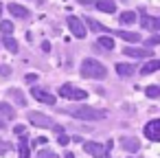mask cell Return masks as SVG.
<instances>
[{"label":"cell","mask_w":160,"mask_h":158,"mask_svg":"<svg viewBox=\"0 0 160 158\" xmlns=\"http://www.w3.org/2000/svg\"><path fill=\"white\" fill-rule=\"evenodd\" d=\"M66 114H70L72 119H81V121H103L108 116V112L97 110V108H88V105H72L66 110Z\"/></svg>","instance_id":"cell-1"},{"label":"cell","mask_w":160,"mask_h":158,"mask_svg":"<svg viewBox=\"0 0 160 158\" xmlns=\"http://www.w3.org/2000/svg\"><path fill=\"white\" fill-rule=\"evenodd\" d=\"M81 75H83L86 79H105V77H108V68H105L101 62L88 57V59H83V64H81Z\"/></svg>","instance_id":"cell-2"},{"label":"cell","mask_w":160,"mask_h":158,"mask_svg":"<svg viewBox=\"0 0 160 158\" xmlns=\"http://www.w3.org/2000/svg\"><path fill=\"white\" fill-rule=\"evenodd\" d=\"M59 97L70 99V101H86V99H88V92L81 90V88H75L72 84H64V86L59 88Z\"/></svg>","instance_id":"cell-3"},{"label":"cell","mask_w":160,"mask_h":158,"mask_svg":"<svg viewBox=\"0 0 160 158\" xmlns=\"http://www.w3.org/2000/svg\"><path fill=\"white\" fill-rule=\"evenodd\" d=\"M66 24H68V29H70V33H72L75 38H79V40H83V38H86L88 29L83 27V22H81L77 16H68V18H66Z\"/></svg>","instance_id":"cell-4"},{"label":"cell","mask_w":160,"mask_h":158,"mask_svg":"<svg viewBox=\"0 0 160 158\" xmlns=\"http://www.w3.org/2000/svg\"><path fill=\"white\" fill-rule=\"evenodd\" d=\"M31 97L38 101V103H46V105H55V94H51V92H46V90H42V88H38V86H33L31 88Z\"/></svg>","instance_id":"cell-5"},{"label":"cell","mask_w":160,"mask_h":158,"mask_svg":"<svg viewBox=\"0 0 160 158\" xmlns=\"http://www.w3.org/2000/svg\"><path fill=\"white\" fill-rule=\"evenodd\" d=\"M29 123H33L35 127H51L53 119L48 114H42V112H29Z\"/></svg>","instance_id":"cell-6"},{"label":"cell","mask_w":160,"mask_h":158,"mask_svg":"<svg viewBox=\"0 0 160 158\" xmlns=\"http://www.w3.org/2000/svg\"><path fill=\"white\" fill-rule=\"evenodd\" d=\"M123 53L127 57H134V59H145V57H151V48H142V46H125Z\"/></svg>","instance_id":"cell-7"},{"label":"cell","mask_w":160,"mask_h":158,"mask_svg":"<svg viewBox=\"0 0 160 158\" xmlns=\"http://www.w3.org/2000/svg\"><path fill=\"white\" fill-rule=\"evenodd\" d=\"M142 132H145V136H147L149 140H153V143L160 140V121H158V119H151V121L145 125Z\"/></svg>","instance_id":"cell-8"},{"label":"cell","mask_w":160,"mask_h":158,"mask_svg":"<svg viewBox=\"0 0 160 158\" xmlns=\"http://www.w3.org/2000/svg\"><path fill=\"white\" fill-rule=\"evenodd\" d=\"M83 149L92 156V158H105V145H101V143H97V140H88L86 145H83Z\"/></svg>","instance_id":"cell-9"},{"label":"cell","mask_w":160,"mask_h":158,"mask_svg":"<svg viewBox=\"0 0 160 158\" xmlns=\"http://www.w3.org/2000/svg\"><path fill=\"white\" fill-rule=\"evenodd\" d=\"M140 24L142 29L147 31H160V18H153V16H147V13H140Z\"/></svg>","instance_id":"cell-10"},{"label":"cell","mask_w":160,"mask_h":158,"mask_svg":"<svg viewBox=\"0 0 160 158\" xmlns=\"http://www.w3.org/2000/svg\"><path fill=\"white\" fill-rule=\"evenodd\" d=\"M121 145H123V149L129 151V154H136V151L140 149V140L134 138V136H123V138H121Z\"/></svg>","instance_id":"cell-11"},{"label":"cell","mask_w":160,"mask_h":158,"mask_svg":"<svg viewBox=\"0 0 160 158\" xmlns=\"http://www.w3.org/2000/svg\"><path fill=\"white\" fill-rule=\"evenodd\" d=\"M7 11H9L13 18H20V20L29 18V9H27V7H22V5H18V3H11V5L7 7Z\"/></svg>","instance_id":"cell-12"},{"label":"cell","mask_w":160,"mask_h":158,"mask_svg":"<svg viewBox=\"0 0 160 158\" xmlns=\"http://www.w3.org/2000/svg\"><path fill=\"white\" fill-rule=\"evenodd\" d=\"M94 7H97L99 11H103V13H114V11H116V5L112 3V0H97Z\"/></svg>","instance_id":"cell-13"},{"label":"cell","mask_w":160,"mask_h":158,"mask_svg":"<svg viewBox=\"0 0 160 158\" xmlns=\"http://www.w3.org/2000/svg\"><path fill=\"white\" fill-rule=\"evenodd\" d=\"M118 38L121 40H125V42H132V44H136V42H140V33H136V31H118Z\"/></svg>","instance_id":"cell-14"},{"label":"cell","mask_w":160,"mask_h":158,"mask_svg":"<svg viewBox=\"0 0 160 158\" xmlns=\"http://www.w3.org/2000/svg\"><path fill=\"white\" fill-rule=\"evenodd\" d=\"M158 68H160V59H149L147 64H142L140 73H142V75H151V73H156Z\"/></svg>","instance_id":"cell-15"},{"label":"cell","mask_w":160,"mask_h":158,"mask_svg":"<svg viewBox=\"0 0 160 158\" xmlns=\"http://www.w3.org/2000/svg\"><path fill=\"white\" fill-rule=\"evenodd\" d=\"M0 114H2L5 121L16 119V110H13V105H9V103H0Z\"/></svg>","instance_id":"cell-16"},{"label":"cell","mask_w":160,"mask_h":158,"mask_svg":"<svg viewBox=\"0 0 160 158\" xmlns=\"http://www.w3.org/2000/svg\"><path fill=\"white\" fill-rule=\"evenodd\" d=\"M2 46H5V48H7L9 53H18V51H20L18 42H16V40H13L11 35H5V38H2Z\"/></svg>","instance_id":"cell-17"},{"label":"cell","mask_w":160,"mask_h":158,"mask_svg":"<svg viewBox=\"0 0 160 158\" xmlns=\"http://www.w3.org/2000/svg\"><path fill=\"white\" fill-rule=\"evenodd\" d=\"M20 158H31V145L27 140V136H20Z\"/></svg>","instance_id":"cell-18"},{"label":"cell","mask_w":160,"mask_h":158,"mask_svg":"<svg viewBox=\"0 0 160 158\" xmlns=\"http://www.w3.org/2000/svg\"><path fill=\"white\" fill-rule=\"evenodd\" d=\"M116 73H118L121 77H129V75L134 73V66H132V64H116Z\"/></svg>","instance_id":"cell-19"},{"label":"cell","mask_w":160,"mask_h":158,"mask_svg":"<svg viewBox=\"0 0 160 158\" xmlns=\"http://www.w3.org/2000/svg\"><path fill=\"white\" fill-rule=\"evenodd\" d=\"M118 20H121V24H134L136 22V13L134 11H123Z\"/></svg>","instance_id":"cell-20"},{"label":"cell","mask_w":160,"mask_h":158,"mask_svg":"<svg viewBox=\"0 0 160 158\" xmlns=\"http://www.w3.org/2000/svg\"><path fill=\"white\" fill-rule=\"evenodd\" d=\"M13 22H9V20H2L0 18V31H2V35H11L13 33Z\"/></svg>","instance_id":"cell-21"},{"label":"cell","mask_w":160,"mask_h":158,"mask_svg":"<svg viewBox=\"0 0 160 158\" xmlns=\"http://www.w3.org/2000/svg\"><path fill=\"white\" fill-rule=\"evenodd\" d=\"M101 48H105V51H112L114 48V40L112 38H108V35H103V38H99V42H97Z\"/></svg>","instance_id":"cell-22"},{"label":"cell","mask_w":160,"mask_h":158,"mask_svg":"<svg viewBox=\"0 0 160 158\" xmlns=\"http://www.w3.org/2000/svg\"><path fill=\"white\" fill-rule=\"evenodd\" d=\"M86 24L90 27V31H108V27H103L101 22H97V20H92V18H86Z\"/></svg>","instance_id":"cell-23"},{"label":"cell","mask_w":160,"mask_h":158,"mask_svg":"<svg viewBox=\"0 0 160 158\" xmlns=\"http://www.w3.org/2000/svg\"><path fill=\"white\" fill-rule=\"evenodd\" d=\"M145 94H147L149 99H158V97H160V88H158V86H147V88H145Z\"/></svg>","instance_id":"cell-24"},{"label":"cell","mask_w":160,"mask_h":158,"mask_svg":"<svg viewBox=\"0 0 160 158\" xmlns=\"http://www.w3.org/2000/svg\"><path fill=\"white\" fill-rule=\"evenodd\" d=\"M9 94H13V97H16V101H18L20 105H27V99H24V94H22L20 90H16V88H11V90H9Z\"/></svg>","instance_id":"cell-25"},{"label":"cell","mask_w":160,"mask_h":158,"mask_svg":"<svg viewBox=\"0 0 160 158\" xmlns=\"http://www.w3.org/2000/svg\"><path fill=\"white\" fill-rule=\"evenodd\" d=\"M38 158H59L55 151H51V149H40L38 151Z\"/></svg>","instance_id":"cell-26"},{"label":"cell","mask_w":160,"mask_h":158,"mask_svg":"<svg viewBox=\"0 0 160 158\" xmlns=\"http://www.w3.org/2000/svg\"><path fill=\"white\" fill-rule=\"evenodd\" d=\"M9 149H11V145H9L7 140H0V156H5Z\"/></svg>","instance_id":"cell-27"},{"label":"cell","mask_w":160,"mask_h":158,"mask_svg":"<svg viewBox=\"0 0 160 158\" xmlns=\"http://www.w3.org/2000/svg\"><path fill=\"white\" fill-rule=\"evenodd\" d=\"M13 132H16L18 136H27V127H24V125H16V127H13Z\"/></svg>","instance_id":"cell-28"},{"label":"cell","mask_w":160,"mask_h":158,"mask_svg":"<svg viewBox=\"0 0 160 158\" xmlns=\"http://www.w3.org/2000/svg\"><path fill=\"white\" fill-rule=\"evenodd\" d=\"M147 44H149V46H147V48H153V46H156V44H160V38H158V35H153V38H151V40H147Z\"/></svg>","instance_id":"cell-29"},{"label":"cell","mask_w":160,"mask_h":158,"mask_svg":"<svg viewBox=\"0 0 160 158\" xmlns=\"http://www.w3.org/2000/svg\"><path fill=\"white\" fill-rule=\"evenodd\" d=\"M24 81H27V84H31V86H33V84H35V81H38V75H33V73H31V75H27V77H24Z\"/></svg>","instance_id":"cell-30"},{"label":"cell","mask_w":160,"mask_h":158,"mask_svg":"<svg viewBox=\"0 0 160 158\" xmlns=\"http://www.w3.org/2000/svg\"><path fill=\"white\" fill-rule=\"evenodd\" d=\"M68 140H70V138H68L66 134H59V145H68Z\"/></svg>","instance_id":"cell-31"},{"label":"cell","mask_w":160,"mask_h":158,"mask_svg":"<svg viewBox=\"0 0 160 158\" xmlns=\"http://www.w3.org/2000/svg\"><path fill=\"white\" fill-rule=\"evenodd\" d=\"M9 73H11L9 66H0V75H9Z\"/></svg>","instance_id":"cell-32"},{"label":"cell","mask_w":160,"mask_h":158,"mask_svg":"<svg viewBox=\"0 0 160 158\" xmlns=\"http://www.w3.org/2000/svg\"><path fill=\"white\" fill-rule=\"evenodd\" d=\"M46 143V138H38V140H33V147H38V145H44Z\"/></svg>","instance_id":"cell-33"},{"label":"cell","mask_w":160,"mask_h":158,"mask_svg":"<svg viewBox=\"0 0 160 158\" xmlns=\"http://www.w3.org/2000/svg\"><path fill=\"white\" fill-rule=\"evenodd\" d=\"M0 130H5V119L0 116Z\"/></svg>","instance_id":"cell-34"},{"label":"cell","mask_w":160,"mask_h":158,"mask_svg":"<svg viewBox=\"0 0 160 158\" xmlns=\"http://www.w3.org/2000/svg\"><path fill=\"white\" fill-rule=\"evenodd\" d=\"M66 158H75V156H72V154H70V151H68V154H66Z\"/></svg>","instance_id":"cell-35"}]
</instances>
